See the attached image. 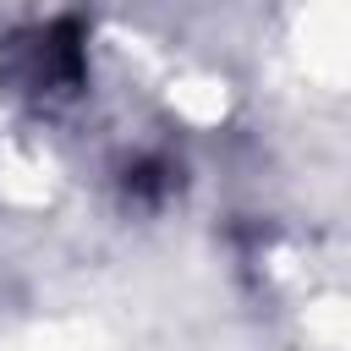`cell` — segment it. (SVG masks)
<instances>
[{"label": "cell", "instance_id": "obj_1", "mask_svg": "<svg viewBox=\"0 0 351 351\" xmlns=\"http://www.w3.org/2000/svg\"><path fill=\"white\" fill-rule=\"evenodd\" d=\"M11 82L33 99H66L82 88V22H49L11 44Z\"/></svg>", "mask_w": 351, "mask_h": 351}]
</instances>
